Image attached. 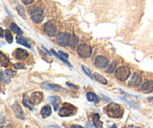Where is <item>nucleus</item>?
<instances>
[{"instance_id": "obj_1", "label": "nucleus", "mask_w": 153, "mask_h": 128, "mask_svg": "<svg viewBox=\"0 0 153 128\" xmlns=\"http://www.w3.org/2000/svg\"><path fill=\"white\" fill-rule=\"evenodd\" d=\"M105 112L108 115L110 118H121L123 115V109L117 103H111L106 106L104 109Z\"/></svg>"}, {"instance_id": "obj_2", "label": "nucleus", "mask_w": 153, "mask_h": 128, "mask_svg": "<svg viewBox=\"0 0 153 128\" xmlns=\"http://www.w3.org/2000/svg\"><path fill=\"white\" fill-rule=\"evenodd\" d=\"M30 16H31V19H32V21L35 23H40L44 19V12L43 10L41 7H34L32 10L31 11L30 13Z\"/></svg>"}, {"instance_id": "obj_3", "label": "nucleus", "mask_w": 153, "mask_h": 128, "mask_svg": "<svg viewBox=\"0 0 153 128\" xmlns=\"http://www.w3.org/2000/svg\"><path fill=\"white\" fill-rule=\"evenodd\" d=\"M76 106H74L73 105L69 104V103H65V104L63 105L62 107L60 109L59 112H58V115L61 117H67L70 116V115H73L76 113Z\"/></svg>"}, {"instance_id": "obj_4", "label": "nucleus", "mask_w": 153, "mask_h": 128, "mask_svg": "<svg viewBox=\"0 0 153 128\" xmlns=\"http://www.w3.org/2000/svg\"><path fill=\"white\" fill-rule=\"evenodd\" d=\"M77 53L81 58H88L92 55V49L88 45L82 43L77 47Z\"/></svg>"}, {"instance_id": "obj_5", "label": "nucleus", "mask_w": 153, "mask_h": 128, "mask_svg": "<svg viewBox=\"0 0 153 128\" xmlns=\"http://www.w3.org/2000/svg\"><path fill=\"white\" fill-rule=\"evenodd\" d=\"M130 76V70L127 67H120L117 69L115 76L120 81H126Z\"/></svg>"}, {"instance_id": "obj_6", "label": "nucleus", "mask_w": 153, "mask_h": 128, "mask_svg": "<svg viewBox=\"0 0 153 128\" xmlns=\"http://www.w3.org/2000/svg\"><path fill=\"white\" fill-rule=\"evenodd\" d=\"M70 34L66 32H61L57 35L56 42L61 46H67L69 45Z\"/></svg>"}, {"instance_id": "obj_7", "label": "nucleus", "mask_w": 153, "mask_h": 128, "mask_svg": "<svg viewBox=\"0 0 153 128\" xmlns=\"http://www.w3.org/2000/svg\"><path fill=\"white\" fill-rule=\"evenodd\" d=\"M43 31L47 35L50 36V37H55L58 32L56 26L52 22H47L46 23H45L44 26H43Z\"/></svg>"}, {"instance_id": "obj_8", "label": "nucleus", "mask_w": 153, "mask_h": 128, "mask_svg": "<svg viewBox=\"0 0 153 128\" xmlns=\"http://www.w3.org/2000/svg\"><path fill=\"white\" fill-rule=\"evenodd\" d=\"M108 59L102 55H99L94 60V64L98 68H105L108 64Z\"/></svg>"}, {"instance_id": "obj_9", "label": "nucleus", "mask_w": 153, "mask_h": 128, "mask_svg": "<svg viewBox=\"0 0 153 128\" xmlns=\"http://www.w3.org/2000/svg\"><path fill=\"white\" fill-rule=\"evenodd\" d=\"M13 55L18 60H24L28 56V53L25 49L17 48L13 52Z\"/></svg>"}, {"instance_id": "obj_10", "label": "nucleus", "mask_w": 153, "mask_h": 128, "mask_svg": "<svg viewBox=\"0 0 153 128\" xmlns=\"http://www.w3.org/2000/svg\"><path fill=\"white\" fill-rule=\"evenodd\" d=\"M12 109L14 112L15 115H16V118H19L21 120L25 119V115H24V112L22 111V108L19 106V104L18 103H15L14 104L11 106Z\"/></svg>"}, {"instance_id": "obj_11", "label": "nucleus", "mask_w": 153, "mask_h": 128, "mask_svg": "<svg viewBox=\"0 0 153 128\" xmlns=\"http://www.w3.org/2000/svg\"><path fill=\"white\" fill-rule=\"evenodd\" d=\"M30 100L34 105H38L43 100V94L39 91L32 93L31 97H30Z\"/></svg>"}, {"instance_id": "obj_12", "label": "nucleus", "mask_w": 153, "mask_h": 128, "mask_svg": "<svg viewBox=\"0 0 153 128\" xmlns=\"http://www.w3.org/2000/svg\"><path fill=\"white\" fill-rule=\"evenodd\" d=\"M142 81V77L138 74V73H134L131 76V79L128 82V85H131V86H137V85H140V82Z\"/></svg>"}, {"instance_id": "obj_13", "label": "nucleus", "mask_w": 153, "mask_h": 128, "mask_svg": "<svg viewBox=\"0 0 153 128\" xmlns=\"http://www.w3.org/2000/svg\"><path fill=\"white\" fill-rule=\"evenodd\" d=\"M142 91L144 93H150L153 91V81H146L142 86Z\"/></svg>"}, {"instance_id": "obj_14", "label": "nucleus", "mask_w": 153, "mask_h": 128, "mask_svg": "<svg viewBox=\"0 0 153 128\" xmlns=\"http://www.w3.org/2000/svg\"><path fill=\"white\" fill-rule=\"evenodd\" d=\"M49 100L52 102V105H53L54 110H58V107H59V104L61 103V98L58 96H51L49 97Z\"/></svg>"}, {"instance_id": "obj_15", "label": "nucleus", "mask_w": 153, "mask_h": 128, "mask_svg": "<svg viewBox=\"0 0 153 128\" xmlns=\"http://www.w3.org/2000/svg\"><path fill=\"white\" fill-rule=\"evenodd\" d=\"M78 43H79V37L76 34H70L69 46L73 49H75V48L77 47Z\"/></svg>"}, {"instance_id": "obj_16", "label": "nucleus", "mask_w": 153, "mask_h": 128, "mask_svg": "<svg viewBox=\"0 0 153 128\" xmlns=\"http://www.w3.org/2000/svg\"><path fill=\"white\" fill-rule=\"evenodd\" d=\"M93 121H94V127L97 128H102V122L100 121V115L97 113H95L92 117Z\"/></svg>"}, {"instance_id": "obj_17", "label": "nucleus", "mask_w": 153, "mask_h": 128, "mask_svg": "<svg viewBox=\"0 0 153 128\" xmlns=\"http://www.w3.org/2000/svg\"><path fill=\"white\" fill-rule=\"evenodd\" d=\"M40 113H41L43 118H46V117H49L52 115V109H51V107L49 106V105H47V106H45L41 109Z\"/></svg>"}, {"instance_id": "obj_18", "label": "nucleus", "mask_w": 153, "mask_h": 128, "mask_svg": "<svg viewBox=\"0 0 153 128\" xmlns=\"http://www.w3.org/2000/svg\"><path fill=\"white\" fill-rule=\"evenodd\" d=\"M0 63H1V66H3L4 67H7L10 64V61H9L7 57L1 52H0Z\"/></svg>"}, {"instance_id": "obj_19", "label": "nucleus", "mask_w": 153, "mask_h": 128, "mask_svg": "<svg viewBox=\"0 0 153 128\" xmlns=\"http://www.w3.org/2000/svg\"><path fill=\"white\" fill-rule=\"evenodd\" d=\"M16 42H17V43H19V44L21 45H23V46H26L27 48H31L30 45L28 44V43H27L26 40H25V37H24L23 36L21 35V34H17V36H16Z\"/></svg>"}, {"instance_id": "obj_20", "label": "nucleus", "mask_w": 153, "mask_h": 128, "mask_svg": "<svg viewBox=\"0 0 153 128\" xmlns=\"http://www.w3.org/2000/svg\"><path fill=\"white\" fill-rule=\"evenodd\" d=\"M22 103H23L24 106H25V107L28 108L30 110H33V108H34V104L31 103V100H30V97H26V96H25L23 98V100H22Z\"/></svg>"}, {"instance_id": "obj_21", "label": "nucleus", "mask_w": 153, "mask_h": 128, "mask_svg": "<svg viewBox=\"0 0 153 128\" xmlns=\"http://www.w3.org/2000/svg\"><path fill=\"white\" fill-rule=\"evenodd\" d=\"M87 98H88V100L91 102L98 103V102L100 101V98H99L98 96L93 92H88V94H87Z\"/></svg>"}, {"instance_id": "obj_22", "label": "nucleus", "mask_w": 153, "mask_h": 128, "mask_svg": "<svg viewBox=\"0 0 153 128\" xmlns=\"http://www.w3.org/2000/svg\"><path fill=\"white\" fill-rule=\"evenodd\" d=\"M94 77H95V79H97L98 82H100V83L103 84V85H107L108 84L107 79H106L103 76L100 75V73H94Z\"/></svg>"}, {"instance_id": "obj_23", "label": "nucleus", "mask_w": 153, "mask_h": 128, "mask_svg": "<svg viewBox=\"0 0 153 128\" xmlns=\"http://www.w3.org/2000/svg\"><path fill=\"white\" fill-rule=\"evenodd\" d=\"M43 86H44L46 88H47V89L53 90V91H59L60 89L62 88L60 85H54V84H50V83H45Z\"/></svg>"}, {"instance_id": "obj_24", "label": "nucleus", "mask_w": 153, "mask_h": 128, "mask_svg": "<svg viewBox=\"0 0 153 128\" xmlns=\"http://www.w3.org/2000/svg\"><path fill=\"white\" fill-rule=\"evenodd\" d=\"M10 29H11V31H13L15 34H22V30H21V28H19V27L18 26L16 23H14V22H12V23L10 24Z\"/></svg>"}, {"instance_id": "obj_25", "label": "nucleus", "mask_w": 153, "mask_h": 128, "mask_svg": "<svg viewBox=\"0 0 153 128\" xmlns=\"http://www.w3.org/2000/svg\"><path fill=\"white\" fill-rule=\"evenodd\" d=\"M0 81L3 82L4 83H9L10 82V77L7 76V75L5 74V73L2 71L1 70H0Z\"/></svg>"}, {"instance_id": "obj_26", "label": "nucleus", "mask_w": 153, "mask_h": 128, "mask_svg": "<svg viewBox=\"0 0 153 128\" xmlns=\"http://www.w3.org/2000/svg\"><path fill=\"white\" fill-rule=\"evenodd\" d=\"M4 37H5L7 43H12V42H13V36H12L11 32L8 29L5 30V31H4Z\"/></svg>"}, {"instance_id": "obj_27", "label": "nucleus", "mask_w": 153, "mask_h": 128, "mask_svg": "<svg viewBox=\"0 0 153 128\" xmlns=\"http://www.w3.org/2000/svg\"><path fill=\"white\" fill-rule=\"evenodd\" d=\"M117 67V63L115 61H113V62L111 64V65L109 66V67H108L107 70H106V73H112L115 70Z\"/></svg>"}, {"instance_id": "obj_28", "label": "nucleus", "mask_w": 153, "mask_h": 128, "mask_svg": "<svg viewBox=\"0 0 153 128\" xmlns=\"http://www.w3.org/2000/svg\"><path fill=\"white\" fill-rule=\"evenodd\" d=\"M82 70H84V72H85V73H86L87 76H89L91 79H93V76H92V74H91V70H90L89 68H88V67H86L85 65H83L82 64Z\"/></svg>"}, {"instance_id": "obj_29", "label": "nucleus", "mask_w": 153, "mask_h": 128, "mask_svg": "<svg viewBox=\"0 0 153 128\" xmlns=\"http://www.w3.org/2000/svg\"><path fill=\"white\" fill-rule=\"evenodd\" d=\"M4 73H5V74L7 75V76H9V77H13V76L16 75V72L13 70H10V69H6Z\"/></svg>"}, {"instance_id": "obj_30", "label": "nucleus", "mask_w": 153, "mask_h": 128, "mask_svg": "<svg viewBox=\"0 0 153 128\" xmlns=\"http://www.w3.org/2000/svg\"><path fill=\"white\" fill-rule=\"evenodd\" d=\"M16 9H17V10H18V12H19V14H20L21 16H22V17L25 18V10H24L23 7H22L21 5H19L18 3H17V6H16Z\"/></svg>"}, {"instance_id": "obj_31", "label": "nucleus", "mask_w": 153, "mask_h": 128, "mask_svg": "<svg viewBox=\"0 0 153 128\" xmlns=\"http://www.w3.org/2000/svg\"><path fill=\"white\" fill-rule=\"evenodd\" d=\"M14 67L16 69H24L25 68V65H24L23 64H22V63H16V64H14Z\"/></svg>"}, {"instance_id": "obj_32", "label": "nucleus", "mask_w": 153, "mask_h": 128, "mask_svg": "<svg viewBox=\"0 0 153 128\" xmlns=\"http://www.w3.org/2000/svg\"><path fill=\"white\" fill-rule=\"evenodd\" d=\"M21 1H22V2H23L25 4H26V5H28V4H32V3L34 2V0H21Z\"/></svg>"}, {"instance_id": "obj_33", "label": "nucleus", "mask_w": 153, "mask_h": 128, "mask_svg": "<svg viewBox=\"0 0 153 128\" xmlns=\"http://www.w3.org/2000/svg\"><path fill=\"white\" fill-rule=\"evenodd\" d=\"M4 30L2 29L1 28H0V37H4Z\"/></svg>"}, {"instance_id": "obj_34", "label": "nucleus", "mask_w": 153, "mask_h": 128, "mask_svg": "<svg viewBox=\"0 0 153 128\" xmlns=\"http://www.w3.org/2000/svg\"><path fill=\"white\" fill-rule=\"evenodd\" d=\"M71 128H85V127H82V126H80V125H76V124H75V125L72 126Z\"/></svg>"}, {"instance_id": "obj_35", "label": "nucleus", "mask_w": 153, "mask_h": 128, "mask_svg": "<svg viewBox=\"0 0 153 128\" xmlns=\"http://www.w3.org/2000/svg\"><path fill=\"white\" fill-rule=\"evenodd\" d=\"M67 85H68L69 86H72V87H74V88H76V85H73V83H70V82H67Z\"/></svg>"}, {"instance_id": "obj_36", "label": "nucleus", "mask_w": 153, "mask_h": 128, "mask_svg": "<svg viewBox=\"0 0 153 128\" xmlns=\"http://www.w3.org/2000/svg\"><path fill=\"white\" fill-rule=\"evenodd\" d=\"M5 128H16V127H15V126H13V124H9V125H7Z\"/></svg>"}, {"instance_id": "obj_37", "label": "nucleus", "mask_w": 153, "mask_h": 128, "mask_svg": "<svg viewBox=\"0 0 153 128\" xmlns=\"http://www.w3.org/2000/svg\"><path fill=\"white\" fill-rule=\"evenodd\" d=\"M110 128H117V126L115 125V124H114V125H112Z\"/></svg>"}, {"instance_id": "obj_38", "label": "nucleus", "mask_w": 153, "mask_h": 128, "mask_svg": "<svg viewBox=\"0 0 153 128\" xmlns=\"http://www.w3.org/2000/svg\"><path fill=\"white\" fill-rule=\"evenodd\" d=\"M123 128H138L137 127H123Z\"/></svg>"}, {"instance_id": "obj_39", "label": "nucleus", "mask_w": 153, "mask_h": 128, "mask_svg": "<svg viewBox=\"0 0 153 128\" xmlns=\"http://www.w3.org/2000/svg\"><path fill=\"white\" fill-rule=\"evenodd\" d=\"M149 100H153V97H149Z\"/></svg>"}]
</instances>
